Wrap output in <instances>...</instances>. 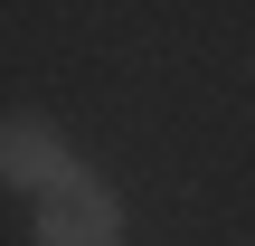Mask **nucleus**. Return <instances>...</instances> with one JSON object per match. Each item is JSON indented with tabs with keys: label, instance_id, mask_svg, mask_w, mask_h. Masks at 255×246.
Instances as JSON below:
<instances>
[{
	"label": "nucleus",
	"instance_id": "1",
	"mask_svg": "<svg viewBox=\"0 0 255 246\" xmlns=\"http://www.w3.org/2000/svg\"><path fill=\"white\" fill-rule=\"evenodd\" d=\"M38 246H123V199L76 171L66 190L38 199Z\"/></svg>",
	"mask_w": 255,
	"mask_h": 246
},
{
	"label": "nucleus",
	"instance_id": "2",
	"mask_svg": "<svg viewBox=\"0 0 255 246\" xmlns=\"http://www.w3.org/2000/svg\"><path fill=\"white\" fill-rule=\"evenodd\" d=\"M0 171H9V190H38V199L76 180V161H66L57 123H38V114H9V133H0Z\"/></svg>",
	"mask_w": 255,
	"mask_h": 246
}]
</instances>
